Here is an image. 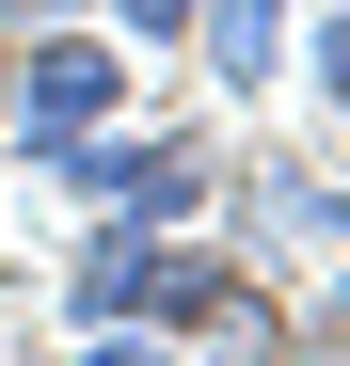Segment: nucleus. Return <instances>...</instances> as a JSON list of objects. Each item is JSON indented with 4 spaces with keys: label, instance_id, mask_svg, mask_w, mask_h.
Segmentation results:
<instances>
[{
    "label": "nucleus",
    "instance_id": "nucleus-2",
    "mask_svg": "<svg viewBox=\"0 0 350 366\" xmlns=\"http://www.w3.org/2000/svg\"><path fill=\"white\" fill-rule=\"evenodd\" d=\"M144 271H159V223H111L96 255H80V319H128V302H144Z\"/></svg>",
    "mask_w": 350,
    "mask_h": 366
},
{
    "label": "nucleus",
    "instance_id": "nucleus-5",
    "mask_svg": "<svg viewBox=\"0 0 350 366\" xmlns=\"http://www.w3.org/2000/svg\"><path fill=\"white\" fill-rule=\"evenodd\" d=\"M0 128H16V48H0Z\"/></svg>",
    "mask_w": 350,
    "mask_h": 366
},
{
    "label": "nucleus",
    "instance_id": "nucleus-3",
    "mask_svg": "<svg viewBox=\"0 0 350 366\" xmlns=\"http://www.w3.org/2000/svg\"><path fill=\"white\" fill-rule=\"evenodd\" d=\"M80 366H175V350H159V335H128V319H96V350H80Z\"/></svg>",
    "mask_w": 350,
    "mask_h": 366
},
{
    "label": "nucleus",
    "instance_id": "nucleus-1",
    "mask_svg": "<svg viewBox=\"0 0 350 366\" xmlns=\"http://www.w3.org/2000/svg\"><path fill=\"white\" fill-rule=\"evenodd\" d=\"M111 96H128V48H32L16 64V112H32V144H80V128H111Z\"/></svg>",
    "mask_w": 350,
    "mask_h": 366
},
{
    "label": "nucleus",
    "instance_id": "nucleus-4",
    "mask_svg": "<svg viewBox=\"0 0 350 366\" xmlns=\"http://www.w3.org/2000/svg\"><path fill=\"white\" fill-rule=\"evenodd\" d=\"M111 16H128V32H159V48H175V32H191V0H111Z\"/></svg>",
    "mask_w": 350,
    "mask_h": 366
}]
</instances>
